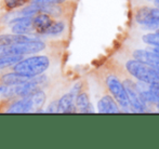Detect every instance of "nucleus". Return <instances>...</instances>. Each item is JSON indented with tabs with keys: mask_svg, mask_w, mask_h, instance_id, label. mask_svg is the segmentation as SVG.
<instances>
[{
	"mask_svg": "<svg viewBox=\"0 0 159 149\" xmlns=\"http://www.w3.org/2000/svg\"><path fill=\"white\" fill-rule=\"evenodd\" d=\"M34 3H41V4H62L65 3L67 0H30Z\"/></svg>",
	"mask_w": 159,
	"mask_h": 149,
	"instance_id": "18",
	"label": "nucleus"
},
{
	"mask_svg": "<svg viewBox=\"0 0 159 149\" xmlns=\"http://www.w3.org/2000/svg\"><path fill=\"white\" fill-rule=\"evenodd\" d=\"M30 99H32V104H33V112H38L39 108H41L44 105V102H46V93L41 90H37L35 91L32 94H30Z\"/></svg>",
	"mask_w": 159,
	"mask_h": 149,
	"instance_id": "14",
	"label": "nucleus"
},
{
	"mask_svg": "<svg viewBox=\"0 0 159 149\" xmlns=\"http://www.w3.org/2000/svg\"><path fill=\"white\" fill-rule=\"evenodd\" d=\"M46 112H50V113L57 112V101H55V102H53V103H51L50 106L48 107V109L46 110Z\"/></svg>",
	"mask_w": 159,
	"mask_h": 149,
	"instance_id": "21",
	"label": "nucleus"
},
{
	"mask_svg": "<svg viewBox=\"0 0 159 149\" xmlns=\"http://www.w3.org/2000/svg\"><path fill=\"white\" fill-rule=\"evenodd\" d=\"M104 83L106 89L108 90L109 94L116 99L117 104L119 105L121 112H132L127 92L125 90V86L122 84L120 78L115 74L109 72V74L105 75Z\"/></svg>",
	"mask_w": 159,
	"mask_h": 149,
	"instance_id": "2",
	"label": "nucleus"
},
{
	"mask_svg": "<svg viewBox=\"0 0 159 149\" xmlns=\"http://www.w3.org/2000/svg\"><path fill=\"white\" fill-rule=\"evenodd\" d=\"M32 112H33V104L30 95L23 96L20 99L12 102L6 109V112L8 113H27Z\"/></svg>",
	"mask_w": 159,
	"mask_h": 149,
	"instance_id": "6",
	"label": "nucleus"
},
{
	"mask_svg": "<svg viewBox=\"0 0 159 149\" xmlns=\"http://www.w3.org/2000/svg\"><path fill=\"white\" fill-rule=\"evenodd\" d=\"M131 56L149 66L159 67V55L156 54L148 46L145 49H133L131 51Z\"/></svg>",
	"mask_w": 159,
	"mask_h": 149,
	"instance_id": "5",
	"label": "nucleus"
},
{
	"mask_svg": "<svg viewBox=\"0 0 159 149\" xmlns=\"http://www.w3.org/2000/svg\"><path fill=\"white\" fill-rule=\"evenodd\" d=\"M141 39L144 43L148 44L152 46H158L159 48V33H146V34L142 35Z\"/></svg>",
	"mask_w": 159,
	"mask_h": 149,
	"instance_id": "17",
	"label": "nucleus"
},
{
	"mask_svg": "<svg viewBox=\"0 0 159 149\" xmlns=\"http://www.w3.org/2000/svg\"><path fill=\"white\" fill-rule=\"evenodd\" d=\"M81 88H82V82H77V83H76L75 85L71 88L70 93L76 97L80 92H81Z\"/></svg>",
	"mask_w": 159,
	"mask_h": 149,
	"instance_id": "20",
	"label": "nucleus"
},
{
	"mask_svg": "<svg viewBox=\"0 0 159 149\" xmlns=\"http://www.w3.org/2000/svg\"><path fill=\"white\" fill-rule=\"evenodd\" d=\"M30 78V77H25V76H22L17 72H9V74L3 75L0 78V81L2 84L4 85H15V84L22 83V82L28 81Z\"/></svg>",
	"mask_w": 159,
	"mask_h": 149,
	"instance_id": "13",
	"label": "nucleus"
},
{
	"mask_svg": "<svg viewBox=\"0 0 159 149\" xmlns=\"http://www.w3.org/2000/svg\"><path fill=\"white\" fill-rule=\"evenodd\" d=\"M65 23L63 21H53V23L44 30V35H60L65 30Z\"/></svg>",
	"mask_w": 159,
	"mask_h": 149,
	"instance_id": "16",
	"label": "nucleus"
},
{
	"mask_svg": "<svg viewBox=\"0 0 159 149\" xmlns=\"http://www.w3.org/2000/svg\"><path fill=\"white\" fill-rule=\"evenodd\" d=\"M122 84L127 92L128 99L131 106L132 112H146V104L142 101L135 88V82L131 78H126L122 80Z\"/></svg>",
	"mask_w": 159,
	"mask_h": 149,
	"instance_id": "4",
	"label": "nucleus"
},
{
	"mask_svg": "<svg viewBox=\"0 0 159 149\" xmlns=\"http://www.w3.org/2000/svg\"><path fill=\"white\" fill-rule=\"evenodd\" d=\"M4 6L8 10H12L19 7V0H4Z\"/></svg>",
	"mask_w": 159,
	"mask_h": 149,
	"instance_id": "19",
	"label": "nucleus"
},
{
	"mask_svg": "<svg viewBox=\"0 0 159 149\" xmlns=\"http://www.w3.org/2000/svg\"><path fill=\"white\" fill-rule=\"evenodd\" d=\"M124 66L125 69L128 72V74L131 76L133 79L146 82V83H153V82L158 81V78L155 72V68L153 66L142 63V62L133 59L132 56L125 59Z\"/></svg>",
	"mask_w": 159,
	"mask_h": 149,
	"instance_id": "3",
	"label": "nucleus"
},
{
	"mask_svg": "<svg viewBox=\"0 0 159 149\" xmlns=\"http://www.w3.org/2000/svg\"><path fill=\"white\" fill-rule=\"evenodd\" d=\"M155 68V72H156V76L158 78V81H159V67H154Z\"/></svg>",
	"mask_w": 159,
	"mask_h": 149,
	"instance_id": "23",
	"label": "nucleus"
},
{
	"mask_svg": "<svg viewBox=\"0 0 159 149\" xmlns=\"http://www.w3.org/2000/svg\"><path fill=\"white\" fill-rule=\"evenodd\" d=\"M9 24L12 25V33L13 34H21L25 35L30 32L33 27L32 17L30 16H22L20 19H13L9 22Z\"/></svg>",
	"mask_w": 159,
	"mask_h": 149,
	"instance_id": "8",
	"label": "nucleus"
},
{
	"mask_svg": "<svg viewBox=\"0 0 159 149\" xmlns=\"http://www.w3.org/2000/svg\"><path fill=\"white\" fill-rule=\"evenodd\" d=\"M98 112L100 113H119L121 112V109L111 94H105L98 101Z\"/></svg>",
	"mask_w": 159,
	"mask_h": 149,
	"instance_id": "7",
	"label": "nucleus"
},
{
	"mask_svg": "<svg viewBox=\"0 0 159 149\" xmlns=\"http://www.w3.org/2000/svg\"><path fill=\"white\" fill-rule=\"evenodd\" d=\"M75 99L76 97L70 92L64 94L61 99L57 101V112L59 113H70L76 112L75 106Z\"/></svg>",
	"mask_w": 159,
	"mask_h": 149,
	"instance_id": "10",
	"label": "nucleus"
},
{
	"mask_svg": "<svg viewBox=\"0 0 159 149\" xmlns=\"http://www.w3.org/2000/svg\"><path fill=\"white\" fill-rule=\"evenodd\" d=\"M155 32H157V33H159V28H157V29L155 30Z\"/></svg>",
	"mask_w": 159,
	"mask_h": 149,
	"instance_id": "24",
	"label": "nucleus"
},
{
	"mask_svg": "<svg viewBox=\"0 0 159 149\" xmlns=\"http://www.w3.org/2000/svg\"><path fill=\"white\" fill-rule=\"evenodd\" d=\"M24 55H4L0 57V68H6L9 66H13L23 59Z\"/></svg>",
	"mask_w": 159,
	"mask_h": 149,
	"instance_id": "15",
	"label": "nucleus"
},
{
	"mask_svg": "<svg viewBox=\"0 0 159 149\" xmlns=\"http://www.w3.org/2000/svg\"><path fill=\"white\" fill-rule=\"evenodd\" d=\"M32 21L34 29H36V32L40 33V34H43L44 30L53 23V19L51 17V15L43 12H39L35 14L32 17Z\"/></svg>",
	"mask_w": 159,
	"mask_h": 149,
	"instance_id": "9",
	"label": "nucleus"
},
{
	"mask_svg": "<svg viewBox=\"0 0 159 149\" xmlns=\"http://www.w3.org/2000/svg\"><path fill=\"white\" fill-rule=\"evenodd\" d=\"M34 39H36V37H30V36H26V35H21V34L0 35V46H13V44H16V43H23V42H27Z\"/></svg>",
	"mask_w": 159,
	"mask_h": 149,
	"instance_id": "11",
	"label": "nucleus"
},
{
	"mask_svg": "<svg viewBox=\"0 0 159 149\" xmlns=\"http://www.w3.org/2000/svg\"><path fill=\"white\" fill-rule=\"evenodd\" d=\"M0 96H1V94H0Z\"/></svg>",
	"mask_w": 159,
	"mask_h": 149,
	"instance_id": "25",
	"label": "nucleus"
},
{
	"mask_svg": "<svg viewBox=\"0 0 159 149\" xmlns=\"http://www.w3.org/2000/svg\"><path fill=\"white\" fill-rule=\"evenodd\" d=\"M50 66V59L46 55H35L23 59L13 65V70L25 77H36L43 74Z\"/></svg>",
	"mask_w": 159,
	"mask_h": 149,
	"instance_id": "1",
	"label": "nucleus"
},
{
	"mask_svg": "<svg viewBox=\"0 0 159 149\" xmlns=\"http://www.w3.org/2000/svg\"><path fill=\"white\" fill-rule=\"evenodd\" d=\"M76 110L81 113H92L94 112L93 106L90 103L89 94L87 92H80L75 99Z\"/></svg>",
	"mask_w": 159,
	"mask_h": 149,
	"instance_id": "12",
	"label": "nucleus"
},
{
	"mask_svg": "<svg viewBox=\"0 0 159 149\" xmlns=\"http://www.w3.org/2000/svg\"><path fill=\"white\" fill-rule=\"evenodd\" d=\"M152 85L154 86L155 89H157V90L159 91V81H156V82H153V83H151Z\"/></svg>",
	"mask_w": 159,
	"mask_h": 149,
	"instance_id": "22",
	"label": "nucleus"
}]
</instances>
